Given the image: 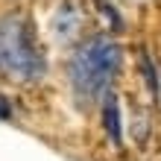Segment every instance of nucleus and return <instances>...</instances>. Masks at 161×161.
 I'll use <instances>...</instances> for the list:
<instances>
[{
  "instance_id": "f03ea898",
  "label": "nucleus",
  "mask_w": 161,
  "mask_h": 161,
  "mask_svg": "<svg viewBox=\"0 0 161 161\" xmlns=\"http://www.w3.org/2000/svg\"><path fill=\"white\" fill-rule=\"evenodd\" d=\"M44 53L24 15H6L0 21V70L6 79L30 85L44 76Z\"/></svg>"
},
{
  "instance_id": "7ed1b4c3",
  "label": "nucleus",
  "mask_w": 161,
  "mask_h": 161,
  "mask_svg": "<svg viewBox=\"0 0 161 161\" xmlns=\"http://www.w3.org/2000/svg\"><path fill=\"white\" fill-rule=\"evenodd\" d=\"M85 26V12L76 0H64V3L53 12V35L59 44H70L79 38Z\"/></svg>"
},
{
  "instance_id": "20e7f679",
  "label": "nucleus",
  "mask_w": 161,
  "mask_h": 161,
  "mask_svg": "<svg viewBox=\"0 0 161 161\" xmlns=\"http://www.w3.org/2000/svg\"><path fill=\"white\" fill-rule=\"evenodd\" d=\"M103 103V129H106V135L111 138V144L114 147H120V141H123V126H120V103H117V97L114 94H106V97L100 100Z\"/></svg>"
},
{
  "instance_id": "f257e3e1",
  "label": "nucleus",
  "mask_w": 161,
  "mask_h": 161,
  "mask_svg": "<svg viewBox=\"0 0 161 161\" xmlns=\"http://www.w3.org/2000/svg\"><path fill=\"white\" fill-rule=\"evenodd\" d=\"M123 64V50L108 35H91L73 47L68 59V85L79 106H94L108 94Z\"/></svg>"
}]
</instances>
